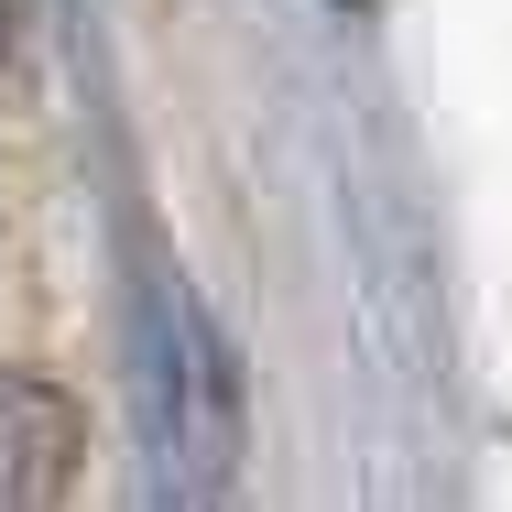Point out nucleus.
Masks as SVG:
<instances>
[{"label": "nucleus", "instance_id": "nucleus-1", "mask_svg": "<svg viewBox=\"0 0 512 512\" xmlns=\"http://www.w3.org/2000/svg\"><path fill=\"white\" fill-rule=\"evenodd\" d=\"M77 458H88V425L55 382L11 371L0 360V502H55L77 491Z\"/></svg>", "mask_w": 512, "mask_h": 512}, {"label": "nucleus", "instance_id": "nucleus-2", "mask_svg": "<svg viewBox=\"0 0 512 512\" xmlns=\"http://www.w3.org/2000/svg\"><path fill=\"white\" fill-rule=\"evenodd\" d=\"M0 77H11V0H0Z\"/></svg>", "mask_w": 512, "mask_h": 512}]
</instances>
